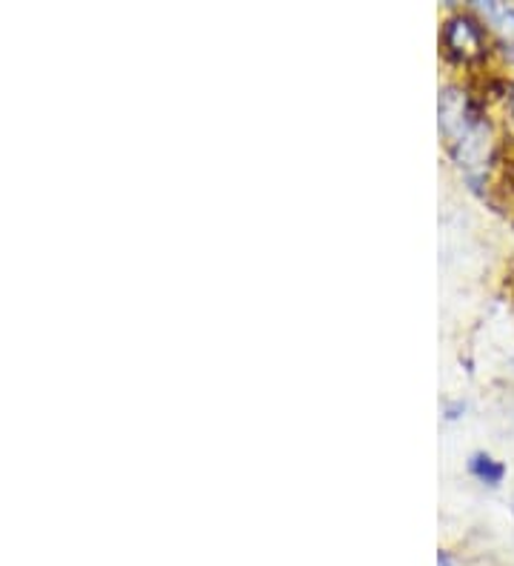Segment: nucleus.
Returning <instances> with one entry per match:
<instances>
[{"label":"nucleus","instance_id":"f257e3e1","mask_svg":"<svg viewBox=\"0 0 514 566\" xmlns=\"http://www.w3.org/2000/svg\"><path fill=\"white\" fill-rule=\"evenodd\" d=\"M443 44H446L449 55H454L457 61H477L484 58V32L472 17H452L443 29Z\"/></svg>","mask_w":514,"mask_h":566},{"label":"nucleus","instance_id":"f03ea898","mask_svg":"<svg viewBox=\"0 0 514 566\" xmlns=\"http://www.w3.org/2000/svg\"><path fill=\"white\" fill-rule=\"evenodd\" d=\"M477 121H480V118L472 115L469 98H466L461 89H446L440 95V127H443V132H446L449 137L461 141Z\"/></svg>","mask_w":514,"mask_h":566},{"label":"nucleus","instance_id":"7ed1b4c3","mask_svg":"<svg viewBox=\"0 0 514 566\" xmlns=\"http://www.w3.org/2000/svg\"><path fill=\"white\" fill-rule=\"evenodd\" d=\"M489 149H492V129L486 121H477L475 127L466 132V135L457 141V160H461V167L466 169H475V167H484L486 158H489Z\"/></svg>","mask_w":514,"mask_h":566},{"label":"nucleus","instance_id":"20e7f679","mask_svg":"<svg viewBox=\"0 0 514 566\" xmlns=\"http://www.w3.org/2000/svg\"><path fill=\"white\" fill-rule=\"evenodd\" d=\"M480 9L486 12V17L492 21V26H498V32L509 44H514V9L512 7H498V3H480Z\"/></svg>","mask_w":514,"mask_h":566},{"label":"nucleus","instance_id":"39448f33","mask_svg":"<svg viewBox=\"0 0 514 566\" xmlns=\"http://www.w3.org/2000/svg\"><path fill=\"white\" fill-rule=\"evenodd\" d=\"M472 472H475V475L480 478V481L492 483V486H494V483L503 481V475H506V469H503V463L492 461L489 455H475V458H472Z\"/></svg>","mask_w":514,"mask_h":566},{"label":"nucleus","instance_id":"423d86ee","mask_svg":"<svg viewBox=\"0 0 514 566\" xmlns=\"http://www.w3.org/2000/svg\"><path fill=\"white\" fill-rule=\"evenodd\" d=\"M512 115H514V86H512Z\"/></svg>","mask_w":514,"mask_h":566}]
</instances>
